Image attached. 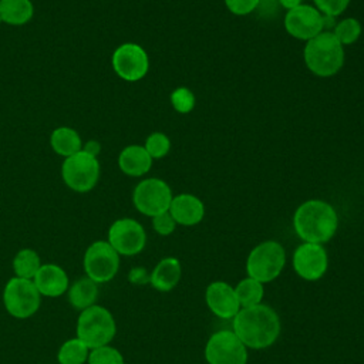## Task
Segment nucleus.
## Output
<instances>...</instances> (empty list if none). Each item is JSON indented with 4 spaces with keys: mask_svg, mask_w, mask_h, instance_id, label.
<instances>
[{
    "mask_svg": "<svg viewBox=\"0 0 364 364\" xmlns=\"http://www.w3.org/2000/svg\"><path fill=\"white\" fill-rule=\"evenodd\" d=\"M233 333L250 348H266L280 334V320L276 311L266 304L243 307L233 317Z\"/></svg>",
    "mask_w": 364,
    "mask_h": 364,
    "instance_id": "f257e3e1",
    "label": "nucleus"
},
{
    "mask_svg": "<svg viewBox=\"0 0 364 364\" xmlns=\"http://www.w3.org/2000/svg\"><path fill=\"white\" fill-rule=\"evenodd\" d=\"M296 233L309 243H324L337 229V213L324 200L311 199L301 203L293 218Z\"/></svg>",
    "mask_w": 364,
    "mask_h": 364,
    "instance_id": "f03ea898",
    "label": "nucleus"
},
{
    "mask_svg": "<svg viewBox=\"0 0 364 364\" xmlns=\"http://www.w3.org/2000/svg\"><path fill=\"white\" fill-rule=\"evenodd\" d=\"M304 61L307 68L318 77L334 75L344 63L343 44L334 33L321 31L316 37L307 40L304 47Z\"/></svg>",
    "mask_w": 364,
    "mask_h": 364,
    "instance_id": "7ed1b4c3",
    "label": "nucleus"
},
{
    "mask_svg": "<svg viewBox=\"0 0 364 364\" xmlns=\"http://www.w3.org/2000/svg\"><path fill=\"white\" fill-rule=\"evenodd\" d=\"M75 333L90 350L109 344L117 333V324L111 311L94 304L80 311Z\"/></svg>",
    "mask_w": 364,
    "mask_h": 364,
    "instance_id": "20e7f679",
    "label": "nucleus"
},
{
    "mask_svg": "<svg viewBox=\"0 0 364 364\" xmlns=\"http://www.w3.org/2000/svg\"><path fill=\"white\" fill-rule=\"evenodd\" d=\"M286 263V253L280 243L267 240L257 245L249 255L246 270L249 277L266 283L274 280L283 270Z\"/></svg>",
    "mask_w": 364,
    "mask_h": 364,
    "instance_id": "39448f33",
    "label": "nucleus"
},
{
    "mask_svg": "<svg viewBox=\"0 0 364 364\" xmlns=\"http://www.w3.org/2000/svg\"><path fill=\"white\" fill-rule=\"evenodd\" d=\"M100 161L97 156L80 151L64 159L61 176L64 183L75 192H90L100 178Z\"/></svg>",
    "mask_w": 364,
    "mask_h": 364,
    "instance_id": "423d86ee",
    "label": "nucleus"
},
{
    "mask_svg": "<svg viewBox=\"0 0 364 364\" xmlns=\"http://www.w3.org/2000/svg\"><path fill=\"white\" fill-rule=\"evenodd\" d=\"M3 303L14 318H28L38 310L41 294L33 280L14 276L4 286Z\"/></svg>",
    "mask_w": 364,
    "mask_h": 364,
    "instance_id": "0eeeda50",
    "label": "nucleus"
},
{
    "mask_svg": "<svg viewBox=\"0 0 364 364\" xmlns=\"http://www.w3.org/2000/svg\"><path fill=\"white\" fill-rule=\"evenodd\" d=\"M119 255L108 240L92 242L84 253V270L87 277L97 284L109 282L118 273Z\"/></svg>",
    "mask_w": 364,
    "mask_h": 364,
    "instance_id": "6e6552de",
    "label": "nucleus"
},
{
    "mask_svg": "<svg viewBox=\"0 0 364 364\" xmlns=\"http://www.w3.org/2000/svg\"><path fill=\"white\" fill-rule=\"evenodd\" d=\"M172 192L169 185L158 178H148L141 181L132 193L134 206L146 216H156L169 209L172 202Z\"/></svg>",
    "mask_w": 364,
    "mask_h": 364,
    "instance_id": "1a4fd4ad",
    "label": "nucleus"
},
{
    "mask_svg": "<svg viewBox=\"0 0 364 364\" xmlns=\"http://www.w3.org/2000/svg\"><path fill=\"white\" fill-rule=\"evenodd\" d=\"M209 364H246V346L232 330H220L210 336L205 347Z\"/></svg>",
    "mask_w": 364,
    "mask_h": 364,
    "instance_id": "9d476101",
    "label": "nucleus"
},
{
    "mask_svg": "<svg viewBox=\"0 0 364 364\" xmlns=\"http://www.w3.org/2000/svg\"><path fill=\"white\" fill-rule=\"evenodd\" d=\"M108 243L118 255L134 256L142 252L146 243V235L139 222L131 218L115 220L108 229Z\"/></svg>",
    "mask_w": 364,
    "mask_h": 364,
    "instance_id": "9b49d317",
    "label": "nucleus"
},
{
    "mask_svg": "<svg viewBox=\"0 0 364 364\" xmlns=\"http://www.w3.org/2000/svg\"><path fill=\"white\" fill-rule=\"evenodd\" d=\"M111 63L115 74L125 81H138L144 78L149 68L146 51L135 43H125L117 47Z\"/></svg>",
    "mask_w": 364,
    "mask_h": 364,
    "instance_id": "f8f14e48",
    "label": "nucleus"
},
{
    "mask_svg": "<svg viewBox=\"0 0 364 364\" xmlns=\"http://www.w3.org/2000/svg\"><path fill=\"white\" fill-rule=\"evenodd\" d=\"M284 27L290 36L299 40H310L321 33L324 27V17L317 9L307 4H300L287 10Z\"/></svg>",
    "mask_w": 364,
    "mask_h": 364,
    "instance_id": "ddd939ff",
    "label": "nucleus"
},
{
    "mask_svg": "<svg viewBox=\"0 0 364 364\" xmlns=\"http://www.w3.org/2000/svg\"><path fill=\"white\" fill-rule=\"evenodd\" d=\"M296 273L306 280H317L327 270V253L318 243L304 242L293 255Z\"/></svg>",
    "mask_w": 364,
    "mask_h": 364,
    "instance_id": "4468645a",
    "label": "nucleus"
},
{
    "mask_svg": "<svg viewBox=\"0 0 364 364\" xmlns=\"http://www.w3.org/2000/svg\"><path fill=\"white\" fill-rule=\"evenodd\" d=\"M205 297L210 311L220 318H233L240 310L235 289L225 282L210 283Z\"/></svg>",
    "mask_w": 364,
    "mask_h": 364,
    "instance_id": "2eb2a0df",
    "label": "nucleus"
},
{
    "mask_svg": "<svg viewBox=\"0 0 364 364\" xmlns=\"http://www.w3.org/2000/svg\"><path fill=\"white\" fill-rule=\"evenodd\" d=\"M38 293L46 297H58L63 296L68 287V274L63 267L54 263L41 264L38 272L33 279Z\"/></svg>",
    "mask_w": 364,
    "mask_h": 364,
    "instance_id": "dca6fc26",
    "label": "nucleus"
},
{
    "mask_svg": "<svg viewBox=\"0 0 364 364\" xmlns=\"http://www.w3.org/2000/svg\"><path fill=\"white\" fill-rule=\"evenodd\" d=\"M168 212L176 223L183 226H192L202 220L205 215V208L202 200L195 195L181 193L172 198Z\"/></svg>",
    "mask_w": 364,
    "mask_h": 364,
    "instance_id": "f3484780",
    "label": "nucleus"
},
{
    "mask_svg": "<svg viewBox=\"0 0 364 364\" xmlns=\"http://www.w3.org/2000/svg\"><path fill=\"white\" fill-rule=\"evenodd\" d=\"M152 165V158L141 145L125 146L118 156L119 169L128 176H142Z\"/></svg>",
    "mask_w": 364,
    "mask_h": 364,
    "instance_id": "a211bd4d",
    "label": "nucleus"
},
{
    "mask_svg": "<svg viewBox=\"0 0 364 364\" xmlns=\"http://www.w3.org/2000/svg\"><path fill=\"white\" fill-rule=\"evenodd\" d=\"M181 272V263L178 259L165 257L149 274V283L159 291H169L178 284Z\"/></svg>",
    "mask_w": 364,
    "mask_h": 364,
    "instance_id": "6ab92c4d",
    "label": "nucleus"
},
{
    "mask_svg": "<svg viewBox=\"0 0 364 364\" xmlns=\"http://www.w3.org/2000/svg\"><path fill=\"white\" fill-rule=\"evenodd\" d=\"M67 293L70 304L75 310L82 311L95 304L98 297V284L85 276L70 284Z\"/></svg>",
    "mask_w": 364,
    "mask_h": 364,
    "instance_id": "aec40b11",
    "label": "nucleus"
},
{
    "mask_svg": "<svg viewBox=\"0 0 364 364\" xmlns=\"http://www.w3.org/2000/svg\"><path fill=\"white\" fill-rule=\"evenodd\" d=\"M50 145L55 154L68 158L82 149V139L74 128L58 127L50 135Z\"/></svg>",
    "mask_w": 364,
    "mask_h": 364,
    "instance_id": "412c9836",
    "label": "nucleus"
},
{
    "mask_svg": "<svg viewBox=\"0 0 364 364\" xmlns=\"http://www.w3.org/2000/svg\"><path fill=\"white\" fill-rule=\"evenodd\" d=\"M34 6L31 0H0V18L10 26H23L31 20Z\"/></svg>",
    "mask_w": 364,
    "mask_h": 364,
    "instance_id": "4be33fe9",
    "label": "nucleus"
},
{
    "mask_svg": "<svg viewBox=\"0 0 364 364\" xmlns=\"http://www.w3.org/2000/svg\"><path fill=\"white\" fill-rule=\"evenodd\" d=\"M40 267V256L33 249H21L16 253L13 259V270L16 273V277L33 280Z\"/></svg>",
    "mask_w": 364,
    "mask_h": 364,
    "instance_id": "5701e85b",
    "label": "nucleus"
},
{
    "mask_svg": "<svg viewBox=\"0 0 364 364\" xmlns=\"http://www.w3.org/2000/svg\"><path fill=\"white\" fill-rule=\"evenodd\" d=\"M90 348L78 338H70L64 341L57 353L60 364H84L88 360Z\"/></svg>",
    "mask_w": 364,
    "mask_h": 364,
    "instance_id": "b1692460",
    "label": "nucleus"
},
{
    "mask_svg": "<svg viewBox=\"0 0 364 364\" xmlns=\"http://www.w3.org/2000/svg\"><path fill=\"white\" fill-rule=\"evenodd\" d=\"M235 293L237 296L240 307H252L260 304L263 299V284L252 277L243 279L235 287Z\"/></svg>",
    "mask_w": 364,
    "mask_h": 364,
    "instance_id": "393cba45",
    "label": "nucleus"
},
{
    "mask_svg": "<svg viewBox=\"0 0 364 364\" xmlns=\"http://www.w3.org/2000/svg\"><path fill=\"white\" fill-rule=\"evenodd\" d=\"M88 364H124L122 354L109 344L91 348L88 354Z\"/></svg>",
    "mask_w": 364,
    "mask_h": 364,
    "instance_id": "a878e982",
    "label": "nucleus"
},
{
    "mask_svg": "<svg viewBox=\"0 0 364 364\" xmlns=\"http://www.w3.org/2000/svg\"><path fill=\"white\" fill-rule=\"evenodd\" d=\"M333 33L343 46H348L360 37L361 24L355 18H344L336 26Z\"/></svg>",
    "mask_w": 364,
    "mask_h": 364,
    "instance_id": "bb28decb",
    "label": "nucleus"
},
{
    "mask_svg": "<svg viewBox=\"0 0 364 364\" xmlns=\"http://www.w3.org/2000/svg\"><path fill=\"white\" fill-rule=\"evenodd\" d=\"M144 148L146 149V152L149 154V156L152 159H159L162 156H165L169 152L171 148V141L169 138L162 134V132H152L146 141Z\"/></svg>",
    "mask_w": 364,
    "mask_h": 364,
    "instance_id": "cd10ccee",
    "label": "nucleus"
},
{
    "mask_svg": "<svg viewBox=\"0 0 364 364\" xmlns=\"http://www.w3.org/2000/svg\"><path fill=\"white\" fill-rule=\"evenodd\" d=\"M171 102L178 112L186 114L192 111L195 107V95L191 90L185 87H179L171 94Z\"/></svg>",
    "mask_w": 364,
    "mask_h": 364,
    "instance_id": "c85d7f7f",
    "label": "nucleus"
},
{
    "mask_svg": "<svg viewBox=\"0 0 364 364\" xmlns=\"http://www.w3.org/2000/svg\"><path fill=\"white\" fill-rule=\"evenodd\" d=\"M313 1L317 6V9L321 13H324L327 17H336L341 14L350 3V0H313Z\"/></svg>",
    "mask_w": 364,
    "mask_h": 364,
    "instance_id": "c756f323",
    "label": "nucleus"
},
{
    "mask_svg": "<svg viewBox=\"0 0 364 364\" xmlns=\"http://www.w3.org/2000/svg\"><path fill=\"white\" fill-rule=\"evenodd\" d=\"M152 226H154L156 233H159L162 236H166V235H171L175 230L176 222L171 216V213L166 210V212L159 213V215L152 218Z\"/></svg>",
    "mask_w": 364,
    "mask_h": 364,
    "instance_id": "7c9ffc66",
    "label": "nucleus"
},
{
    "mask_svg": "<svg viewBox=\"0 0 364 364\" xmlns=\"http://www.w3.org/2000/svg\"><path fill=\"white\" fill-rule=\"evenodd\" d=\"M228 9L237 16H245L252 13L259 7L260 0H225Z\"/></svg>",
    "mask_w": 364,
    "mask_h": 364,
    "instance_id": "2f4dec72",
    "label": "nucleus"
},
{
    "mask_svg": "<svg viewBox=\"0 0 364 364\" xmlns=\"http://www.w3.org/2000/svg\"><path fill=\"white\" fill-rule=\"evenodd\" d=\"M129 280L135 284H142V283H146L149 282V276H146V272L145 269H141V267H135L129 272Z\"/></svg>",
    "mask_w": 364,
    "mask_h": 364,
    "instance_id": "473e14b6",
    "label": "nucleus"
},
{
    "mask_svg": "<svg viewBox=\"0 0 364 364\" xmlns=\"http://www.w3.org/2000/svg\"><path fill=\"white\" fill-rule=\"evenodd\" d=\"M82 151H85L87 154H91L94 156H98L100 151H101V145L98 141H88L85 145H82Z\"/></svg>",
    "mask_w": 364,
    "mask_h": 364,
    "instance_id": "72a5a7b5",
    "label": "nucleus"
},
{
    "mask_svg": "<svg viewBox=\"0 0 364 364\" xmlns=\"http://www.w3.org/2000/svg\"><path fill=\"white\" fill-rule=\"evenodd\" d=\"M279 3H280L284 9L290 10V9H294V7L300 6V4H301V0H279Z\"/></svg>",
    "mask_w": 364,
    "mask_h": 364,
    "instance_id": "f704fd0d",
    "label": "nucleus"
},
{
    "mask_svg": "<svg viewBox=\"0 0 364 364\" xmlns=\"http://www.w3.org/2000/svg\"><path fill=\"white\" fill-rule=\"evenodd\" d=\"M0 23H1V18H0Z\"/></svg>",
    "mask_w": 364,
    "mask_h": 364,
    "instance_id": "c9c22d12",
    "label": "nucleus"
}]
</instances>
